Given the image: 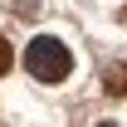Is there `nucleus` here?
Returning a JSON list of instances; mask_svg holds the SVG:
<instances>
[{
    "label": "nucleus",
    "mask_w": 127,
    "mask_h": 127,
    "mask_svg": "<svg viewBox=\"0 0 127 127\" xmlns=\"http://www.w3.org/2000/svg\"><path fill=\"white\" fill-rule=\"evenodd\" d=\"M25 68H30V78H39V83H64L68 68H73V54H68V44L54 39V34H34L30 49H25Z\"/></svg>",
    "instance_id": "f257e3e1"
},
{
    "label": "nucleus",
    "mask_w": 127,
    "mask_h": 127,
    "mask_svg": "<svg viewBox=\"0 0 127 127\" xmlns=\"http://www.w3.org/2000/svg\"><path fill=\"white\" fill-rule=\"evenodd\" d=\"M103 93H108V98H127V59L103 68Z\"/></svg>",
    "instance_id": "f03ea898"
},
{
    "label": "nucleus",
    "mask_w": 127,
    "mask_h": 127,
    "mask_svg": "<svg viewBox=\"0 0 127 127\" xmlns=\"http://www.w3.org/2000/svg\"><path fill=\"white\" fill-rule=\"evenodd\" d=\"M10 64H15V49H10L5 34H0V73H10Z\"/></svg>",
    "instance_id": "7ed1b4c3"
},
{
    "label": "nucleus",
    "mask_w": 127,
    "mask_h": 127,
    "mask_svg": "<svg viewBox=\"0 0 127 127\" xmlns=\"http://www.w3.org/2000/svg\"><path fill=\"white\" fill-rule=\"evenodd\" d=\"M15 15H25V20L39 15V0H15Z\"/></svg>",
    "instance_id": "20e7f679"
}]
</instances>
